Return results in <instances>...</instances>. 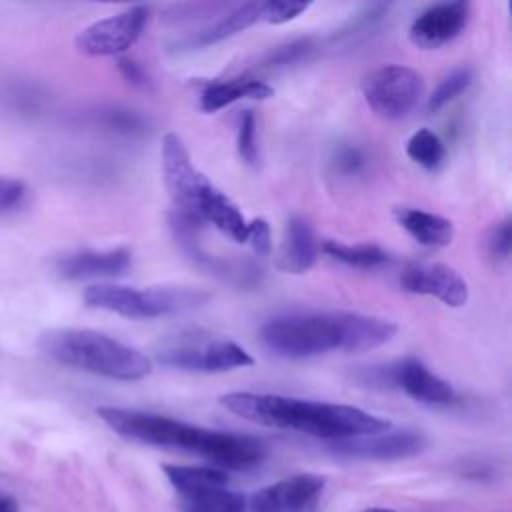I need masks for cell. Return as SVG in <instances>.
Wrapping results in <instances>:
<instances>
[{
	"mask_svg": "<svg viewBox=\"0 0 512 512\" xmlns=\"http://www.w3.org/2000/svg\"><path fill=\"white\" fill-rule=\"evenodd\" d=\"M98 416L112 432L126 440L146 446L194 452L224 472L252 470L266 458V446L254 436L202 428L164 414L136 408L100 406Z\"/></svg>",
	"mask_w": 512,
	"mask_h": 512,
	"instance_id": "1",
	"label": "cell"
},
{
	"mask_svg": "<svg viewBox=\"0 0 512 512\" xmlns=\"http://www.w3.org/2000/svg\"><path fill=\"white\" fill-rule=\"evenodd\" d=\"M396 324L358 312H306L268 320L260 328L262 346L274 356L300 360L332 350L366 352L390 342Z\"/></svg>",
	"mask_w": 512,
	"mask_h": 512,
	"instance_id": "2",
	"label": "cell"
},
{
	"mask_svg": "<svg viewBox=\"0 0 512 512\" xmlns=\"http://www.w3.org/2000/svg\"><path fill=\"white\" fill-rule=\"evenodd\" d=\"M220 404L248 422L298 430L328 442L378 434L390 428L388 420L356 406L314 402L282 394L228 392L220 396Z\"/></svg>",
	"mask_w": 512,
	"mask_h": 512,
	"instance_id": "3",
	"label": "cell"
},
{
	"mask_svg": "<svg viewBox=\"0 0 512 512\" xmlns=\"http://www.w3.org/2000/svg\"><path fill=\"white\" fill-rule=\"evenodd\" d=\"M162 172L174 216L194 226L210 222L234 242H246L248 220L240 208L194 166L182 138L174 132L162 138Z\"/></svg>",
	"mask_w": 512,
	"mask_h": 512,
	"instance_id": "4",
	"label": "cell"
},
{
	"mask_svg": "<svg viewBox=\"0 0 512 512\" xmlns=\"http://www.w3.org/2000/svg\"><path fill=\"white\" fill-rule=\"evenodd\" d=\"M38 348L58 364L110 380L134 382L152 372V360L144 352L88 328L46 330L38 338Z\"/></svg>",
	"mask_w": 512,
	"mask_h": 512,
	"instance_id": "5",
	"label": "cell"
},
{
	"mask_svg": "<svg viewBox=\"0 0 512 512\" xmlns=\"http://www.w3.org/2000/svg\"><path fill=\"white\" fill-rule=\"evenodd\" d=\"M88 308L106 310L124 318H160L194 310L210 300V294L188 286L132 288L118 284H90L82 292Z\"/></svg>",
	"mask_w": 512,
	"mask_h": 512,
	"instance_id": "6",
	"label": "cell"
},
{
	"mask_svg": "<svg viewBox=\"0 0 512 512\" xmlns=\"http://www.w3.org/2000/svg\"><path fill=\"white\" fill-rule=\"evenodd\" d=\"M362 94L376 116L384 120H400L422 100L424 80L414 68L388 64L364 78Z\"/></svg>",
	"mask_w": 512,
	"mask_h": 512,
	"instance_id": "7",
	"label": "cell"
},
{
	"mask_svg": "<svg viewBox=\"0 0 512 512\" xmlns=\"http://www.w3.org/2000/svg\"><path fill=\"white\" fill-rule=\"evenodd\" d=\"M156 356L160 364L188 372H228L254 364V358L230 340L180 338L164 344Z\"/></svg>",
	"mask_w": 512,
	"mask_h": 512,
	"instance_id": "8",
	"label": "cell"
},
{
	"mask_svg": "<svg viewBox=\"0 0 512 512\" xmlns=\"http://www.w3.org/2000/svg\"><path fill=\"white\" fill-rule=\"evenodd\" d=\"M150 18L148 6H130L118 14L88 24L74 40L84 56H118L126 52L144 32Z\"/></svg>",
	"mask_w": 512,
	"mask_h": 512,
	"instance_id": "9",
	"label": "cell"
},
{
	"mask_svg": "<svg viewBox=\"0 0 512 512\" xmlns=\"http://www.w3.org/2000/svg\"><path fill=\"white\" fill-rule=\"evenodd\" d=\"M336 454L360 460H402L420 454L426 448V436L412 428L384 430L378 434L330 442Z\"/></svg>",
	"mask_w": 512,
	"mask_h": 512,
	"instance_id": "10",
	"label": "cell"
},
{
	"mask_svg": "<svg viewBox=\"0 0 512 512\" xmlns=\"http://www.w3.org/2000/svg\"><path fill=\"white\" fill-rule=\"evenodd\" d=\"M326 478L320 474H294L272 482L248 498L250 512H304L322 494Z\"/></svg>",
	"mask_w": 512,
	"mask_h": 512,
	"instance_id": "11",
	"label": "cell"
},
{
	"mask_svg": "<svg viewBox=\"0 0 512 512\" xmlns=\"http://www.w3.org/2000/svg\"><path fill=\"white\" fill-rule=\"evenodd\" d=\"M400 286L410 294L434 296L452 308L464 306L468 300L466 280L454 268L438 262L408 264L400 276Z\"/></svg>",
	"mask_w": 512,
	"mask_h": 512,
	"instance_id": "12",
	"label": "cell"
},
{
	"mask_svg": "<svg viewBox=\"0 0 512 512\" xmlns=\"http://www.w3.org/2000/svg\"><path fill=\"white\" fill-rule=\"evenodd\" d=\"M468 18L470 4L464 0L428 6L410 24V40L424 50L440 48L454 40L466 28Z\"/></svg>",
	"mask_w": 512,
	"mask_h": 512,
	"instance_id": "13",
	"label": "cell"
},
{
	"mask_svg": "<svg viewBox=\"0 0 512 512\" xmlns=\"http://www.w3.org/2000/svg\"><path fill=\"white\" fill-rule=\"evenodd\" d=\"M132 252L128 248L80 250L56 260L54 270L60 278L80 282L94 278H116L130 270Z\"/></svg>",
	"mask_w": 512,
	"mask_h": 512,
	"instance_id": "14",
	"label": "cell"
},
{
	"mask_svg": "<svg viewBox=\"0 0 512 512\" xmlns=\"http://www.w3.org/2000/svg\"><path fill=\"white\" fill-rule=\"evenodd\" d=\"M394 388L428 406H446L456 400V390L452 384L430 372L416 358L394 362Z\"/></svg>",
	"mask_w": 512,
	"mask_h": 512,
	"instance_id": "15",
	"label": "cell"
},
{
	"mask_svg": "<svg viewBox=\"0 0 512 512\" xmlns=\"http://www.w3.org/2000/svg\"><path fill=\"white\" fill-rule=\"evenodd\" d=\"M318 256V242L312 226L300 218L292 216L286 222L282 248L278 254V268L290 274H304L310 270Z\"/></svg>",
	"mask_w": 512,
	"mask_h": 512,
	"instance_id": "16",
	"label": "cell"
},
{
	"mask_svg": "<svg viewBox=\"0 0 512 512\" xmlns=\"http://www.w3.org/2000/svg\"><path fill=\"white\" fill-rule=\"evenodd\" d=\"M256 22H262V2H246V4L232 8L228 14L218 18L214 24L202 28L194 36H188L186 40L178 42V46L180 48L212 46L216 42H222V40L250 28Z\"/></svg>",
	"mask_w": 512,
	"mask_h": 512,
	"instance_id": "17",
	"label": "cell"
},
{
	"mask_svg": "<svg viewBox=\"0 0 512 512\" xmlns=\"http://www.w3.org/2000/svg\"><path fill=\"white\" fill-rule=\"evenodd\" d=\"M398 224L422 246L442 248L448 246L454 238V224L440 216L420 208H396L394 210Z\"/></svg>",
	"mask_w": 512,
	"mask_h": 512,
	"instance_id": "18",
	"label": "cell"
},
{
	"mask_svg": "<svg viewBox=\"0 0 512 512\" xmlns=\"http://www.w3.org/2000/svg\"><path fill=\"white\" fill-rule=\"evenodd\" d=\"M274 94V88L268 86L262 80L256 78H230L220 82H210L202 96L200 106L204 112H216L220 108H226L238 100L250 98V100H266Z\"/></svg>",
	"mask_w": 512,
	"mask_h": 512,
	"instance_id": "19",
	"label": "cell"
},
{
	"mask_svg": "<svg viewBox=\"0 0 512 512\" xmlns=\"http://www.w3.org/2000/svg\"><path fill=\"white\" fill-rule=\"evenodd\" d=\"M164 476L170 486L176 490L178 498L188 496L200 490L228 486V474L214 466H182V464H164Z\"/></svg>",
	"mask_w": 512,
	"mask_h": 512,
	"instance_id": "20",
	"label": "cell"
},
{
	"mask_svg": "<svg viewBox=\"0 0 512 512\" xmlns=\"http://www.w3.org/2000/svg\"><path fill=\"white\" fill-rule=\"evenodd\" d=\"M180 512H246L248 498L228 486L200 490L178 498Z\"/></svg>",
	"mask_w": 512,
	"mask_h": 512,
	"instance_id": "21",
	"label": "cell"
},
{
	"mask_svg": "<svg viewBox=\"0 0 512 512\" xmlns=\"http://www.w3.org/2000/svg\"><path fill=\"white\" fill-rule=\"evenodd\" d=\"M322 250L336 262L352 266V268H378L388 262V254L374 244H344L336 240H326L322 244Z\"/></svg>",
	"mask_w": 512,
	"mask_h": 512,
	"instance_id": "22",
	"label": "cell"
},
{
	"mask_svg": "<svg viewBox=\"0 0 512 512\" xmlns=\"http://www.w3.org/2000/svg\"><path fill=\"white\" fill-rule=\"evenodd\" d=\"M388 8H390L388 4H370L362 8L330 36V44L350 46V44L362 42L372 30L380 26V22L386 18Z\"/></svg>",
	"mask_w": 512,
	"mask_h": 512,
	"instance_id": "23",
	"label": "cell"
},
{
	"mask_svg": "<svg viewBox=\"0 0 512 512\" xmlns=\"http://www.w3.org/2000/svg\"><path fill=\"white\" fill-rule=\"evenodd\" d=\"M406 154L418 166L426 170H436L444 160V142L436 132L420 128L410 136L406 144Z\"/></svg>",
	"mask_w": 512,
	"mask_h": 512,
	"instance_id": "24",
	"label": "cell"
},
{
	"mask_svg": "<svg viewBox=\"0 0 512 512\" xmlns=\"http://www.w3.org/2000/svg\"><path fill=\"white\" fill-rule=\"evenodd\" d=\"M472 84V70L466 66H460L452 70L448 76L442 78V82L436 86V90L428 98V110L438 112L446 104H450L454 98H458L462 92L468 90Z\"/></svg>",
	"mask_w": 512,
	"mask_h": 512,
	"instance_id": "25",
	"label": "cell"
},
{
	"mask_svg": "<svg viewBox=\"0 0 512 512\" xmlns=\"http://www.w3.org/2000/svg\"><path fill=\"white\" fill-rule=\"evenodd\" d=\"M316 50L314 38H298V40H290L282 46H276L266 58H264V66L266 68H286L292 64H298L302 60H306L312 52Z\"/></svg>",
	"mask_w": 512,
	"mask_h": 512,
	"instance_id": "26",
	"label": "cell"
},
{
	"mask_svg": "<svg viewBox=\"0 0 512 512\" xmlns=\"http://www.w3.org/2000/svg\"><path fill=\"white\" fill-rule=\"evenodd\" d=\"M236 146H238L240 158L246 164H250V166L258 164L260 154H258V140H256V116H254L252 110H244L240 114Z\"/></svg>",
	"mask_w": 512,
	"mask_h": 512,
	"instance_id": "27",
	"label": "cell"
},
{
	"mask_svg": "<svg viewBox=\"0 0 512 512\" xmlns=\"http://www.w3.org/2000/svg\"><path fill=\"white\" fill-rule=\"evenodd\" d=\"M30 196L28 184L14 176H0V216L18 212L26 206Z\"/></svg>",
	"mask_w": 512,
	"mask_h": 512,
	"instance_id": "28",
	"label": "cell"
},
{
	"mask_svg": "<svg viewBox=\"0 0 512 512\" xmlns=\"http://www.w3.org/2000/svg\"><path fill=\"white\" fill-rule=\"evenodd\" d=\"M102 126H106L108 130L120 132V134H140L144 130V120L132 112V110H124V108H108L102 110L98 114Z\"/></svg>",
	"mask_w": 512,
	"mask_h": 512,
	"instance_id": "29",
	"label": "cell"
},
{
	"mask_svg": "<svg viewBox=\"0 0 512 512\" xmlns=\"http://www.w3.org/2000/svg\"><path fill=\"white\" fill-rule=\"evenodd\" d=\"M312 4L310 2H294V0H268L262 2V22L268 24H284L300 14H304Z\"/></svg>",
	"mask_w": 512,
	"mask_h": 512,
	"instance_id": "30",
	"label": "cell"
},
{
	"mask_svg": "<svg viewBox=\"0 0 512 512\" xmlns=\"http://www.w3.org/2000/svg\"><path fill=\"white\" fill-rule=\"evenodd\" d=\"M366 164V158H364V152L358 148V146H352V144H344L336 150L334 158H332V168L336 174H342V176H352L356 172H360Z\"/></svg>",
	"mask_w": 512,
	"mask_h": 512,
	"instance_id": "31",
	"label": "cell"
},
{
	"mask_svg": "<svg viewBox=\"0 0 512 512\" xmlns=\"http://www.w3.org/2000/svg\"><path fill=\"white\" fill-rule=\"evenodd\" d=\"M512 234H510V218H504L502 222H498L490 236H488V252L490 256H494L496 260H508L510 256V244H512Z\"/></svg>",
	"mask_w": 512,
	"mask_h": 512,
	"instance_id": "32",
	"label": "cell"
},
{
	"mask_svg": "<svg viewBox=\"0 0 512 512\" xmlns=\"http://www.w3.org/2000/svg\"><path fill=\"white\" fill-rule=\"evenodd\" d=\"M246 242L252 246V250L258 256H268L272 248V236H270V226L264 218H254L248 222Z\"/></svg>",
	"mask_w": 512,
	"mask_h": 512,
	"instance_id": "33",
	"label": "cell"
},
{
	"mask_svg": "<svg viewBox=\"0 0 512 512\" xmlns=\"http://www.w3.org/2000/svg\"><path fill=\"white\" fill-rule=\"evenodd\" d=\"M118 70H120V74H122V78L126 80V82H130V84H134V86H140V88H144V86H148V74L144 72V68L136 62V60H132V58H120L118 60Z\"/></svg>",
	"mask_w": 512,
	"mask_h": 512,
	"instance_id": "34",
	"label": "cell"
},
{
	"mask_svg": "<svg viewBox=\"0 0 512 512\" xmlns=\"http://www.w3.org/2000/svg\"><path fill=\"white\" fill-rule=\"evenodd\" d=\"M0 512H18V504L12 496H0Z\"/></svg>",
	"mask_w": 512,
	"mask_h": 512,
	"instance_id": "35",
	"label": "cell"
},
{
	"mask_svg": "<svg viewBox=\"0 0 512 512\" xmlns=\"http://www.w3.org/2000/svg\"><path fill=\"white\" fill-rule=\"evenodd\" d=\"M362 512H396V510H392V508H366Z\"/></svg>",
	"mask_w": 512,
	"mask_h": 512,
	"instance_id": "36",
	"label": "cell"
}]
</instances>
